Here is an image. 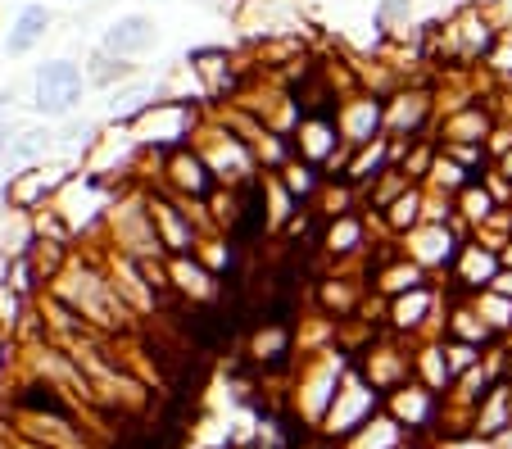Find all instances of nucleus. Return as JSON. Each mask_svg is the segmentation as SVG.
Masks as SVG:
<instances>
[{
  "mask_svg": "<svg viewBox=\"0 0 512 449\" xmlns=\"http://www.w3.org/2000/svg\"><path fill=\"white\" fill-rule=\"evenodd\" d=\"M145 41H150V23H145L141 14H132V19H123V23H114V28H109L105 46L118 50V55H127V50H141Z\"/></svg>",
  "mask_w": 512,
  "mask_h": 449,
  "instance_id": "f257e3e1",
  "label": "nucleus"
},
{
  "mask_svg": "<svg viewBox=\"0 0 512 449\" xmlns=\"http://www.w3.org/2000/svg\"><path fill=\"white\" fill-rule=\"evenodd\" d=\"M46 23H50L46 5H28V10L19 14V28H14V37H10V55H23V50H28L32 41L46 32Z\"/></svg>",
  "mask_w": 512,
  "mask_h": 449,
  "instance_id": "f03ea898",
  "label": "nucleus"
},
{
  "mask_svg": "<svg viewBox=\"0 0 512 449\" xmlns=\"http://www.w3.org/2000/svg\"><path fill=\"white\" fill-rule=\"evenodd\" d=\"M78 87L82 82H41V114H68L78 100Z\"/></svg>",
  "mask_w": 512,
  "mask_h": 449,
  "instance_id": "7ed1b4c3",
  "label": "nucleus"
},
{
  "mask_svg": "<svg viewBox=\"0 0 512 449\" xmlns=\"http://www.w3.org/2000/svg\"><path fill=\"white\" fill-rule=\"evenodd\" d=\"M46 141H50V132H23V137L14 141V159H32V155H41V150H46Z\"/></svg>",
  "mask_w": 512,
  "mask_h": 449,
  "instance_id": "20e7f679",
  "label": "nucleus"
},
{
  "mask_svg": "<svg viewBox=\"0 0 512 449\" xmlns=\"http://www.w3.org/2000/svg\"><path fill=\"white\" fill-rule=\"evenodd\" d=\"M408 0H381V10H404Z\"/></svg>",
  "mask_w": 512,
  "mask_h": 449,
  "instance_id": "39448f33",
  "label": "nucleus"
},
{
  "mask_svg": "<svg viewBox=\"0 0 512 449\" xmlns=\"http://www.w3.org/2000/svg\"><path fill=\"white\" fill-rule=\"evenodd\" d=\"M5 150H10V137H5V132H0V159H5Z\"/></svg>",
  "mask_w": 512,
  "mask_h": 449,
  "instance_id": "423d86ee",
  "label": "nucleus"
}]
</instances>
